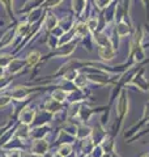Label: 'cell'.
I'll use <instances>...</instances> for the list:
<instances>
[{"label": "cell", "instance_id": "obj_1", "mask_svg": "<svg viewBox=\"0 0 149 157\" xmlns=\"http://www.w3.org/2000/svg\"><path fill=\"white\" fill-rule=\"evenodd\" d=\"M44 90L43 86H36V84H18L12 88H9V96L12 97L13 102H18V104H25V102L30 101V98L36 94Z\"/></svg>", "mask_w": 149, "mask_h": 157}, {"label": "cell", "instance_id": "obj_2", "mask_svg": "<svg viewBox=\"0 0 149 157\" xmlns=\"http://www.w3.org/2000/svg\"><path fill=\"white\" fill-rule=\"evenodd\" d=\"M38 109H39V106L36 104V102H32V101L25 102L24 106L18 110V113L16 114L17 122H18V123H24V124L32 126L34 119H36Z\"/></svg>", "mask_w": 149, "mask_h": 157}, {"label": "cell", "instance_id": "obj_3", "mask_svg": "<svg viewBox=\"0 0 149 157\" xmlns=\"http://www.w3.org/2000/svg\"><path fill=\"white\" fill-rule=\"evenodd\" d=\"M51 148V144L47 137H42V139H34L30 143V148H29V155L34 157H44Z\"/></svg>", "mask_w": 149, "mask_h": 157}, {"label": "cell", "instance_id": "obj_4", "mask_svg": "<svg viewBox=\"0 0 149 157\" xmlns=\"http://www.w3.org/2000/svg\"><path fill=\"white\" fill-rule=\"evenodd\" d=\"M52 131V126L51 123H46V124H41V126H34L32 127L30 131V139H42V137H47Z\"/></svg>", "mask_w": 149, "mask_h": 157}, {"label": "cell", "instance_id": "obj_5", "mask_svg": "<svg viewBox=\"0 0 149 157\" xmlns=\"http://www.w3.org/2000/svg\"><path fill=\"white\" fill-rule=\"evenodd\" d=\"M42 109L48 111L50 114L56 115V114H59V113H62V111L66 110V106H64L63 102H59L56 100H54V98H48V100H46L43 102Z\"/></svg>", "mask_w": 149, "mask_h": 157}, {"label": "cell", "instance_id": "obj_6", "mask_svg": "<svg viewBox=\"0 0 149 157\" xmlns=\"http://www.w3.org/2000/svg\"><path fill=\"white\" fill-rule=\"evenodd\" d=\"M29 68L28 63H26V59H17V58H13V60L9 63V66L7 67V72L11 73V75H17V73L22 72L24 70Z\"/></svg>", "mask_w": 149, "mask_h": 157}, {"label": "cell", "instance_id": "obj_7", "mask_svg": "<svg viewBox=\"0 0 149 157\" xmlns=\"http://www.w3.org/2000/svg\"><path fill=\"white\" fill-rule=\"evenodd\" d=\"M127 109H128V100H127V92L123 90L120 97H119L118 100V104H117V114L119 117V123H122L123 122V118L126 115L127 113Z\"/></svg>", "mask_w": 149, "mask_h": 157}, {"label": "cell", "instance_id": "obj_8", "mask_svg": "<svg viewBox=\"0 0 149 157\" xmlns=\"http://www.w3.org/2000/svg\"><path fill=\"white\" fill-rule=\"evenodd\" d=\"M30 131H32V127L28 126V124H24V123H18L17 122V126H16V134L14 136L21 139L26 143H30L32 139H30Z\"/></svg>", "mask_w": 149, "mask_h": 157}, {"label": "cell", "instance_id": "obj_9", "mask_svg": "<svg viewBox=\"0 0 149 157\" xmlns=\"http://www.w3.org/2000/svg\"><path fill=\"white\" fill-rule=\"evenodd\" d=\"M26 63H28V66L29 68H32V67H37L38 66V63L42 60V55H41V52L37 51V50H33L30 51L26 55Z\"/></svg>", "mask_w": 149, "mask_h": 157}, {"label": "cell", "instance_id": "obj_10", "mask_svg": "<svg viewBox=\"0 0 149 157\" xmlns=\"http://www.w3.org/2000/svg\"><path fill=\"white\" fill-rule=\"evenodd\" d=\"M16 126H17V123H14L12 127H9V128L4 132V135L0 137V148H3L4 145L8 144L14 137V134H16Z\"/></svg>", "mask_w": 149, "mask_h": 157}, {"label": "cell", "instance_id": "obj_11", "mask_svg": "<svg viewBox=\"0 0 149 157\" xmlns=\"http://www.w3.org/2000/svg\"><path fill=\"white\" fill-rule=\"evenodd\" d=\"M92 135V128L85 123H80L77 127V132H76V139L77 140H82L85 137H89Z\"/></svg>", "mask_w": 149, "mask_h": 157}, {"label": "cell", "instance_id": "obj_12", "mask_svg": "<svg viewBox=\"0 0 149 157\" xmlns=\"http://www.w3.org/2000/svg\"><path fill=\"white\" fill-rule=\"evenodd\" d=\"M51 98H54V100H56L59 102H63L64 104V102L67 101V98H68V92L62 89V88L56 86L55 89L51 92Z\"/></svg>", "mask_w": 149, "mask_h": 157}, {"label": "cell", "instance_id": "obj_13", "mask_svg": "<svg viewBox=\"0 0 149 157\" xmlns=\"http://www.w3.org/2000/svg\"><path fill=\"white\" fill-rule=\"evenodd\" d=\"M12 82H13V75L7 72L6 76L0 77V93L9 90V88L12 86Z\"/></svg>", "mask_w": 149, "mask_h": 157}, {"label": "cell", "instance_id": "obj_14", "mask_svg": "<svg viewBox=\"0 0 149 157\" xmlns=\"http://www.w3.org/2000/svg\"><path fill=\"white\" fill-rule=\"evenodd\" d=\"M56 152L59 155H62L63 157H68L73 153V147H72V143H62L58 145V149Z\"/></svg>", "mask_w": 149, "mask_h": 157}, {"label": "cell", "instance_id": "obj_15", "mask_svg": "<svg viewBox=\"0 0 149 157\" xmlns=\"http://www.w3.org/2000/svg\"><path fill=\"white\" fill-rule=\"evenodd\" d=\"M44 26H46L48 32H52L58 26V18L55 16H52L51 13H48L46 18H44Z\"/></svg>", "mask_w": 149, "mask_h": 157}, {"label": "cell", "instance_id": "obj_16", "mask_svg": "<svg viewBox=\"0 0 149 157\" xmlns=\"http://www.w3.org/2000/svg\"><path fill=\"white\" fill-rule=\"evenodd\" d=\"M86 82H88V77L85 73H80L78 72V75L74 77L73 80V84L76 85V88H78V89H84V88L86 86Z\"/></svg>", "mask_w": 149, "mask_h": 157}, {"label": "cell", "instance_id": "obj_17", "mask_svg": "<svg viewBox=\"0 0 149 157\" xmlns=\"http://www.w3.org/2000/svg\"><path fill=\"white\" fill-rule=\"evenodd\" d=\"M99 56L105 60H111L114 58V50L111 46H106V47H99Z\"/></svg>", "mask_w": 149, "mask_h": 157}, {"label": "cell", "instance_id": "obj_18", "mask_svg": "<svg viewBox=\"0 0 149 157\" xmlns=\"http://www.w3.org/2000/svg\"><path fill=\"white\" fill-rule=\"evenodd\" d=\"M12 97L9 96V93H0V109H4L12 104Z\"/></svg>", "mask_w": 149, "mask_h": 157}, {"label": "cell", "instance_id": "obj_19", "mask_svg": "<svg viewBox=\"0 0 149 157\" xmlns=\"http://www.w3.org/2000/svg\"><path fill=\"white\" fill-rule=\"evenodd\" d=\"M13 58L14 56L12 54H2V55H0V66L7 70V67L9 66V63L13 60Z\"/></svg>", "mask_w": 149, "mask_h": 157}, {"label": "cell", "instance_id": "obj_20", "mask_svg": "<svg viewBox=\"0 0 149 157\" xmlns=\"http://www.w3.org/2000/svg\"><path fill=\"white\" fill-rule=\"evenodd\" d=\"M7 157H24V151L21 149H3Z\"/></svg>", "mask_w": 149, "mask_h": 157}, {"label": "cell", "instance_id": "obj_21", "mask_svg": "<svg viewBox=\"0 0 149 157\" xmlns=\"http://www.w3.org/2000/svg\"><path fill=\"white\" fill-rule=\"evenodd\" d=\"M88 29H89V32L90 33H96V29H97V20L96 18H90L88 21Z\"/></svg>", "mask_w": 149, "mask_h": 157}, {"label": "cell", "instance_id": "obj_22", "mask_svg": "<svg viewBox=\"0 0 149 157\" xmlns=\"http://www.w3.org/2000/svg\"><path fill=\"white\" fill-rule=\"evenodd\" d=\"M127 33H128V25H126L124 22H120L118 26V34L119 36H124Z\"/></svg>", "mask_w": 149, "mask_h": 157}, {"label": "cell", "instance_id": "obj_23", "mask_svg": "<svg viewBox=\"0 0 149 157\" xmlns=\"http://www.w3.org/2000/svg\"><path fill=\"white\" fill-rule=\"evenodd\" d=\"M0 2L3 3L4 8H6V11L11 14L12 13V0H0Z\"/></svg>", "mask_w": 149, "mask_h": 157}, {"label": "cell", "instance_id": "obj_24", "mask_svg": "<svg viewBox=\"0 0 149 157\" xmlns=\"http://www.w3.org/2000/svg\"><path fill=\"white\" fill-rule=\"evenodd\" d=\"M60 2H62V0H47L44 6H46V7H54V6H58Z\"/></svg>", "mask_w": 149, "mask_h": 157}, {"label": "cell", "instance_id": "obj_25", "mask_svg": "<svg viewBox=\"0 0 149 157\" xmlns=\"http://www.w3.org/2000/svg\"><path fill=\"white\" fill-rule=\"evenodd\" d=\"M7 75V70L4 67L0 66V77H3V76H6Z\"/></svg>", "mask_w": 149, "mask_h": 157}, {"label": "cell", "instance_id": "obj_26", "mask_svg": "<svg viewBox=\"0 0 149 157\" xmlns=\"http://www.w3.org/2000/svg\"><path fill=\"white\" fill-rule=\"evenodd\" d=\"M50 157H63V156H62V155H59L58 152H55V153H52V155L50 156Z\"/></svg>", "mask_w": 149, "mask_h": 157}, {"label": "cell", "instance_id": "obj_27", "mask_svg": "<svg viewBox=\"0 0 149 157\" xmlns=\"http://www.w3.org/2000/svg\"><path fill=\"white\" fill-rule=\"evenodd\" d=\"M0 157H7L6 156V152H4L3 149H0Z\"/></svg>", "mask_w": 149, "mask_h": 157}, {"label": "cell", "instance_id": "obj_28", "mask_svg": "<svg viewBox=\"0 0 149 157\" xmlns=\"http://www.w3.org/2000/svg\"><path fill=\"white\" fill-rule=\"evenodd\" d=\"M141 157H149V155H148V153H145V155H143Z\"/></svg>", "mask_w": 149, "mask_h": 157}]
</instances>
